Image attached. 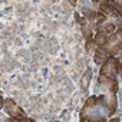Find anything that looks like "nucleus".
Masks as SVG:
<instances>
[{
  "label": "nucleus",
  "mask_w": 122,
  "mask_h": 122,
  "mask_svg": "<svg viewBox=\"0 0 122 122\" xmlns=\"http://www.w3.org/2000/svg\"><path fill=\"white\" fill-rule=\"evenodd\" d=\"M5 109H6V112L12 116V119L13 121H22V122H32V119L25 113V111L13 101V99H5Z\"/></svg>",
  "instance_id": "1"
},
{
  "label": "nucleus",
  "mask_w": 122,
  "mask_h": 122,
  "mask_svg": "<svg viewBox=\"0 0 122 122\" xmlns=\"http://www.w3.org/2000/svg\"><path fill=\"white\" fill-rule=\"evenodd\" d=\"M102 65L103 66H102V72L101 73L106 75L109 78H115L119 73V71H121V60L113 57V56H109Z\"/></svg>",
  "instance_id": "2"
},
{
  "label": "nucleus",
  "mask_w": 122,
  "mask_h": 122,
  "mask_svg": "<svg viewBox=\"0 0 122 122\" xmlns=\"http://www.w3.org/2000/svg\"><path fill=\"white\" fill-rule=\"evenodd\" d=\"M99 83L102 85V86H105L106 89H109L112 93H116L118 92V82L113 79V78H109V76H106V75H99Z\"/></svg>",
  "instance_id": "3"
},
{
  "label": "nucleus",
  "mask_w": 122,
  "mask_h": 122,
  "mask_svg": "<svg viewBox=\"0 0 122 122\" xmlns=\"http://www.w3.org/2000/svg\"><path fill=\"white\" fill-rule=\"evenodd\" d=\"M109 56H111V55H109V52H108L105 47L101 46V47L95 49V62H96L98 65H102Z\"/></svg>",
  "instance_id": "4"
},
{
  "label": "nucleus",
  "mask_w": 122,
  "mask_h": 122,
  "mask_svg": "<svg viewBox=\"0 0 122 122\" xmlns=\"http://www.w3.org/2000/svg\"><path fill=\"white\" fill-rule=\"evenodd\" d=\"M106 40H108V33L101 30V29H98V33L95 36V45L96 46H103L106 43Z\"/></svg>",
  "instance_id": "5"
},
{
  "label": "nucleus",
  "mask_w": 122,
  "mask_h": 122,
  "mask_svg": "<svg viewBox=\"0 0 122 122\" xmlns=\"http://www.w3.org/2000/svg\"><path fill=\"white\" fill-rule=\"evenodd\" d=\"M101 10L103 12V15H112V16H121L116 9L111 5V3H101Z\"/></svg>",
  "instance_id": "6"
},
{
  "label": "nucleus",
  "mask_w": 122,
  "mask_h": 122,
  "mask_svg": "<svg viewBox=\"0 0 122 122\" xmlns=\"http://www.w3.org/2000/svg\"><path fill=\"white\" fill-rule=\"evenodd\" d=\"M79 25H81V27H82V33H83V36L88 39V37H91L92 36V30H91V26L88 25V22L82 17L81 20H79Z\"/></svg>",
  "instance_id": "7"
},
{
  "label": "nucleus",
  "mask_w": 122,
  "mask_h": 122,
  "mask_svg": "<svg viewBox=\"0 0 122 122\" xmlns=\"http://www.w3.org/2000/svg\"><path fill=\"white\" fill-rule=\"evenodd\" d=\"M116 105H118V101H116V96H115V93H112L111 95V98H109V102H108V113L109 115H113L115 113V111H116Z\"/></svg>",
  "instance_id": "8"
},
{
  "label": "nucleus",
  "mask_w": 122,
  "mask_h": 122,
  "mask_svg": "<svg viewBox=\"0 0 122 122\" xmlns=\"http://www.w3.org/2000/svg\"><path fill=\"white\" fill-rule=\"evenodd\" d=\"M98 105V96H89L88 99H86V102H85V106H83V111L82 112H85V111H88V109H92V108H95Z\"/></svg>",
  "instance_id": "9"
},
{
  "label": "nucleus",
  "mask_w": 122,
  "mask_h": 122,
  "mask_svg": "<svg viewBox=\"0 0 122 122\" xmlns=\"http://www.w3.org/2000/svg\"><path fill=\"white\" fill-rule=\"evenodd\" d=\"M91 78H92V72H91V69H88V71H86V73L82 76V88H83V89H86V88L89 86Z\"/></svg>",
  "instance_id": "10"
},
{
  "label": "nucleus",
  "mask_w": 122,
  "mask_h": 122,
  "mask_svg": "<svg viewBox=\"0 0 122 122\" xmlns=\"http://www.w3.org/2000/svg\"><path fill=\"white\" fill-rule=\"evenodd\" d=\"M82 12H83V15H85L88 19H91V20H95V19H96L98 12H93V10H91V9H82Z\"/></svg>",
  "instance_id": "11"
},
{
  "label": "nucleus",
  "mask_w": 122,
  "mask_h": 122,
  "mask_svg": "<svg viewBox=\"0 0 122 122\" xmlns=\"http://www.w3.org/2000/svg\"><path fill=\"white\" fill-rule=\"evenodd\" d=\"M98 29L103 30V32H106V33H112V32L115 30V25H113V23H106V25H103V26H99Z\"/></svg>",
  "instance_id": "12"
},
{
  "label": "nucleus",
  "mask_w": 122,
  "mask_h": 122,
  "mask_svg": "<svg viewBox=\"0 0 122 122\" xmlns=\"http://www.w3.org/2000/svg\"><path fill=\"white\" fill-rule=\"evenodd\" d=\"M92 49H95V40L92 37H88V42H86V50L88 52H92Z\"/></svg>",
  "instance_id": "13"
},
{
  "label": "nucleus",
  "mask_w": 122,
  "mask_h": 122,
  "mask_svg": "<svg viewBox=\"0 0 122 122\" xmlns=\"http://www.w3.org/2000/svg\"><path fill=\"white\" fill-rule=\"evenodd\" d=\"M68 2L71 3V6H76L78 5V0H68Z\"/></svg>",
  "instance_id": "14"
},
{
  "label": "nucleus",
  "mask_w": 122,
  "mask_h": 122,
  "mask_svg": "<svg viewBox=\"0 0 122 122\" xmlns=\"http://www.w3.org/2000/svg\"><path fill=\"white\" fill-rule=\"evenodd\" d=\"M3 102H5V101L2 99V96H0V108H2V103H3Z\"/></svg>",
  "instance_id": "15"
}]
</instances>
